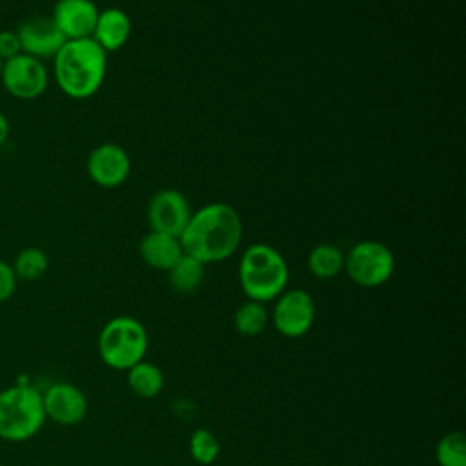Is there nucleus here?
Listing matches in <instances>:
<instances>
[{"mask_svg": "<svg viewBox=\"0 0 466 466\" xmlns=\"http://www.w3.org/2000/svg\"><path fill=\"white\" fill-rule=\"evenodd\" d=\"M186 255L202 264L229 258L242 240V218L226 202H211L193 211L178 237Z\"/></svg>", "mask_w": 466, "mask_h": 466, "instance_id": "f257e3e1", "label": "nucleus"}, {"mask_svg": "<svg viewBox=\"0 0 466 466\" xmlns=\"http://www.w3.org/2000/svg\"><path fill=\"white\" fill-rule=\"evenodd\" d=\"M107 53L93 40H66L53 58V75L62 93L75 100L93 96L104 84Z\"/></svg>", "mask_w": 466, "mask_h": 466, "instance_id": "f03ea898", "label": "nucleus"}, {"mask_svg": "<svg viewBox=\"0 0 466 466\" xmlns=\"http://www.w3.org/2000/svg\"><path fill=\"white\" fill-rule=\"evenodd\" d=\"M289 269L286 258L269 244H251L238 262V282L249 300H275L288 284Z\"/></svg>", "mask_w": 466, "mask_h": 466, "instance_id": "7ed1b4c3", "label": "nucleus"}, {"mask_svg": "<svg viewBox=\"0 0 466 466\" xmlns=\"http://www.w3.org/2000/svg\"><path fill=\"white\" fill-rule=\"evenodd\" d=\"M46 422L42 393L29 382L0 390V439L24 442L35 437Z\"/></svg>", "mask_w": 466, "mask_h": 466, "instance_id": "20e7f679", "label": "nucleus"}, {"mask_svg": "<svg viewBox=\"0 0 466 466\" xmlns=\"http://www.w3.org/2000/svg\"><path fill=\"white\" fill-rule=\"evenodd\" d=\"M149 339L144 324L133 317H113L98 335V353L104 364L113 370L127 371L144 360Z\"/></svg>", "mask_w": 466, "mask_h": 466, "instance_id": "39448f33", "label": "nucleus"}, {"mask_svg": "<svg viewBox=\"0 0 466 466\" xmlns=\"http://www.w3.org/2000/svg\"><path fill=\"white\" fill-rule=\"evenodd\" d=\"M344 271L362 288L382 286L395 271L393 251L379 240H360L344 255Z\"/></svg>", "mask_w": 466, "mask_h": 466, "instance_id": "423d86ee", "label": "nucleus"}, {"mask_svg": "<svg viewBox=\"0 0 466 466\" xmlns=\"http://www.w3.org/2000/svg\"><path fill=\"white\" fill-rule=\"evenodd\" d=\"M0 82L13 98L35 100L47 89L49 71L42 60L20 53L4 62Z\"/></svg>", "mask_w": 466, "mask_h": 466, "instance_id": "0eeeda50", "label": "nucleus"}, {"mask_svg": "<svg viewBox=\"0 0 466 466\" xmlns=\"http://www.w3.org/2000/svg\"><path fill=\"white\" fill-rule=\"evenodd\" d=\"M273 326L284 337L297 339L309 331L315 320V302L306 289H284L275 302Z\"/></svg>", "mask_w": 466, "mask_h": 466, "instance_id": "6e6552de", "label": "nucleus"}, {"mask_svg": "<svg viewBox=\"0 0 466 466\" xmlns=\"http://www.w3.org/2000/svg\"><path fill=\"white\" fill-rule=\"evenodd\" d=\"M86 167L89 178L96 186L113 189L122 186L129 177L131 158L122 146L115 142H104L89 153Z\"/></svg>", "mask_w": 466, "mask_h": 466, "instance_id": "1a4fd4ad", "label": "nucleus"}, {"mask_svg": "<svg viewBox=\"0 0 466 466\" xmlns=\"http://www.w3.org/2000/svg\"><path fill=\"white\" fill-rule=\"evenodd\" d=\"M191 213L193 211L187 198L177 189L157 191L147 206V220L151 229L173 237L182 235Z\"/></svg>", "mask_w": 466, "mask_h": 466, "instance_id": "9d476101", "label": "nucleus"}, {"mask_svg": "<svg viewBox=\"0 0 466 466\" xmlns=\"http://www.w3.org/2000/svg\"><path fill=\"white\" fill-rule=\"evenodd\" d=\"M46 419L60 426H75L87 413V399L80 388L69 382H55L42 393Z\"/></svg>", "mask_w": 466, "mask_h": 466, "instance_id": "9b49d317", "label": "nucleus"}, {"mask_svg": "<svg viewBox=\"0 0 466 466\" xmlns=\"http://www.w3.org/2000/svg\"><path fill=\"white\" fill-rule=\"evenodd\" d=\"M22 53L38 60L55 58L66 38L55 25L51 16H33L24 20L16 29Z\"/></svg>", "mask_w": 466, "mask_h": 466, "instance_id": "f8f14e48", "label": "nucleus"}, {"mask_svg": "<svg viewBox=\"0 0 466 466\" xmlns=\"http://www.w3.org/2000/svg\"><path fill=\"white\" fill-rule=\"evenodd\" d=\"M51 18L66 40L91 38L98 18V7L93 0H58Z\"/></svg>", "mask_w": 466, "mask_h": 466, "instance_id": "ddd939ff", "label": "nucleus"}, {"mask_svg": "<svg viewBox=\"0 0 466 466\" xmlns=\"http://www.w3.org/2000/svg\"><path fill=\"white\" fill-rule=\"evenodd\" d=\"M131 36V18L120 7H106L98 11V18L91 38L106 51L120 49Z\"/></svg>", "mask_w": 466, "mask_h": 466, "instance_id": "4468645a", "label": "nucleus"}, {"mask_svg": "<svg viewBox=\"0 0 466 466\" xmlns=\"http://www.w3.org/2000/svg\"><path fill=\"white\" fill-rule=\"evenodd\" d=\"M138 253L147 266L167 271L184 255V249L178 237L151 229L147 235L142 237L138 244Z\"/></svg>", "mask_w": 466, "mask_h": 466, "instance_id": "2eb2a0df", "label": "nucleus"}, {"mask_svg": "<svg viewBox=\"0 0 466 466\" xmlns=\"http://www.w3.org/2000/svg\"><path fill=\"white\" fill-rule=\"evenodd\" d=\"M204 268H206V264H202L195 257L184 253L167 269V282H169L171 289H175L177 293H184V295L193 293L195 289H198V286L204 280Z\"/></svg>", "mask_w": 466, "mask_h": 466, "instance_id": "dca6fc26", "label": "nucleus"}, {"mask_svg": "<svg viewBox=\"0 0 466 466\" xmlns=\"http://www.w3.org/2000/svg\"><path fill=\"white\" fill-rule=\"evenodd\" d=\"M308 268L317 279H333L344 269V253L335 244L320 242L309 251Z\"/></svg>", "mask_w": 466, "mask_h": 466, "instance_id": "f3484780", "label": "nucleus"}, {"mask_svg": "<svg viewBox=\"0 0 466 466\" xmlns=\"http://www.w3.org/2000/svg\"><path fill=\"white\" fill-rule=\"evenodd\" d=\"M127 384L138 397L153 399L164 388V373L153 362L140 360L127 370Z\"/></svg>", "mask_w": 466, "mask_h": 466, "instance_id": "a211bd4d", "label": "nucleus"}, {"mask_svg": "<svg viewBox=\"0 0 466 466\" xmlns=\"http://www.w3.org/2000/svg\"><path fill=\"white\" fill-rule=\"evenodd\" d=\"M233 322H235V328L240 335L257 337L258 333L264 331V328L268 324V311H266L262 302L248 299L235 311Z\"/></svg>", "mask_w": 466, "mask_h": 466, "instance_id": "6ab92c4d", "label": "nucleus"}, {"mask_svg": "<svg viewBox=\"0 0 466 466\" xmlns=\"http://www.w3.org/2000/svg\"><path fill=\"white\" fill-rule=\"evenodd\" d=\"M13 271L18 280H36L40 279L49 266V258L44 249L40 248H24L15 257V262L11 264Z\"/></svg>", "mask_w": 466, "mask_h": 466, "instance_id": "aec40b11", "label": "nucleus"}, {"mask_svg": "<svg viewBox=\"0 0 466 466\" xmlns=\"http://www.w3.org/2000/svg\"><path fill=\"white\" fill-rule=\"evenodd\" d=\"M439 466H466V439L462 431H450L441 437L435 448Z\"/></svg>", "mask_w": 466, "mask_h": 466, "instance_id": "412c9836", "label": "nucleus"}, {"mask_svg": "<svg viewBox=\"0 0 466 466\" xmlns=\"http://www.w3.org/2000/svg\"><path fill=\"white\" fill-rule=\"evenodd\" d=\"M189 453L198 464H211L220 453V442L213 431L198 428L189 437Z\"/></svg>", "mask_w": 466, "mask_h": 466, "instance_id": "4be33fe9", "label": "nucleus"}, {"mask_svg": "<svg viewBox=\"0 0 466 466\" xmlns=\"http://www.w3.org/2000/svg\"><path fill=\"white\" fill-rule=\"evenodd\" d=\"M16 275L13 271V266L0 258V304L9 300L16 289Z\"/></svg>", "mask_w": 466, "mask_h": 466, "instance_id": "5701e85b", "label": "nucleus"}, {"mask_svg": "<svg viewBox=\"0 0 466 466\" xmlns=\"http://www.w3.org/2000/svg\"><path fill=\"white\" fill-rule=\"evenodd\" d=\"M20 53H22V47H20V40H18L16 31L2 29L0 31V58L5 62V60L15 58Z\"/></svg>", "mask_w": 466, "mask_h": 466, "instance_id": "b1692460", "label": "nucleus"}, {"mask_svg": "<svg viewBox=\"0 0 466 466\" xmlns=\"http://www.w3.org/2000/svg\"><path fill=\"white\" fill-rule=\"evenodd\" d=\"M9 131H11V127H9V120H7V116L0 111V147L7 142V138H9Z\"/></svg>", "mask_w": 466, "mask_h": 466, "instance_id": "393cba45", "label": "nucleus"}, {"mask_svg": "<svg viewBox=\"0 0 466 466\" xmlns=\"http://www.w3.org/2000/svg\"><path fill=\"white\" fill-rule=\"evenodd\" d=\"M2 69H4V60L0 58V76H2Z\"/></svg>", "mask_w": 466, "mask_h": 466, "instance_id": "a878e982", "label": "nucleus"}]
</instances>
